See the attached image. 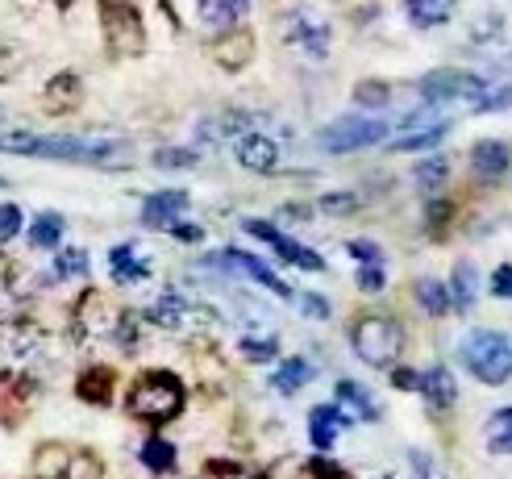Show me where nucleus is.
I'll return each mask as SVG.
<instances>
[{
  "instance_id": "nucleus-22",
  "label": "nucleus",
  "mask_w": 512,
  "mask_h": 479,
  "mask_svg": "<svg viewBox=\"0 0 512 479\" xmlns=\"http://www.w3.org/2000/svg\"><path fill=\"white\" fill-rule=\"evenodd\" d=\"M113 384H117L113 367H88L80 380H75V392H80V400H88V405H109Z\"/></svg>"
},
{
  "instance_id": "nucleus-41",
  "label": "nucleus",
  "mask_w": 512,
  "mask_h": 479,
  "mask_svg": "<svg viewBox=\"0 0 512 479\" xmlns=\"http://www.w3.org/2000/svg\"><path fill=\"white\" fill-rule=\"evenodd\" d=\"M21 225H25V217L17 205H0V238H13Z\"/></svg>"
},
{
  "instance_id": "nucleus-11",
  "label": "nucleus",
  "mask_w": 512,
  "mask_h": 479,
  "mask_svg": "<svg viewBox=\"0 0 512 479\" xmlns=\"http://www.w3.org/2000/svg\"><path fill=\"white\" fill-rule=\"evenodd\" d=\"M75 325H80L84 338H105V334H117L121 313L105 292H88L80 305H75Z\"/></svg>"
},
{
  "instance_id": "nucleus-4",
  "label": "nucleus",
  "mask_w": 512,
  "mask_h": 479,
  "mask_svg": "<svg viewBox=\"0 0 512 479\" xmlns=\"http://www.w3.org/2000/svg\"><path fill=\"white\" fill-rule=\"evenodd\" d=\"M463 363L475 380L483 384H508L512 380V342L496 330H475L467 342H463Z\"/></svg>"
},
{
  "instance_id": "nucleus-17",
  "label": "nucleus",
  "mask_w": 512,
  "mask_h": 479,
  "mask_svg": "<svg viewBox=\"0 0 512 479\" xmlns=\"http://www.w3.org/2000/svg\"><path fill=\"white\" fill-rule=\"evenodd\" d=\"M338 413H342L346 421H375V417H379V405H375V396H371L363 384L342 380V384H338Z\"/></svg>"
},
{
  "instance_id": "nucleus-46",
  "label": "nucleus",
  "mask_w": 512,
  "mask_h": 479,
  "mask_svg": "<svg viewBox=\"0 0 512 479\" xmlns=\"http://www.w3.org/2000/svg\"><path fill=\"white\" fill-rule=\"evenodd\" d=\"M413 463H417V471H421V479H442V471H438V463H433L429 455H421V450H413Z\"/></svg>"
},
{
  "instance_id": "nucleus-35",
  "label": "nucleus",
  "mask_w": 512,
  "mask_h": 479,
  "mask_svg": "<svg viewBox=\"0 0 512 479\" xmlns=\"http://www.w3.org/2000/svg\"><path fill=\"white\" fill-rule=\"evenodd\" d=\"M21 46L17 42H9V38H0V84H9L13 75L21 71Z\"/></svg>"
},
{
  "instance_id": "nucleus-31",
  "label": "nucleus",
  "mask_w": 512,
  "mask_h": 479,
  "mask_svg": "<svg viewBox=\"0 0 512 479\" xmlns=\"http://www.w3.org/2000/svg\"><path fill=\"white\" fill-rule=\"evenodd\" d=\"M475 296H479V271H475V263H458L454 267V296L450 300H458V305H475Z\"/></svg>"
},
{
  "instance_id": "nucleus-30",
  "label": "nucleus",
  "mask_w": 512,
  "mask_h": 479,
  "mask_svg": "<svg viewBox=\"0 0 512 479\" xmlns=\"http://www.w3.org/2000/svg\"><path fill=\"white\" fill-rule=\"evenodd\" d=\"M63 238V213H38L34 225H30V246L46 250V246H55Z\"/></svg>"
},
{
  "instance_id": "nucleus-18",
  "label": "nucleus",
  "mask_w": 512,
  "mask_h": 479,
  "mask_svg": "<svg viewBox=\"0 0 512 479\" xmlns=\"http://www.w3.org/2000/svg\"><path fill=\"white\" fill-rule=\"evenodd\" d=\"M417 388H421V396L429 400V409H450L454 400H458V384H454V375H450V367H429L421 380H417Z\"/></svg>"
},
{
  "instance_id": "nucleus-44",
  "label": "nucleus",
  "mask_w": 512,
  "mask_h": 479,
  "mask_svg": "<svg viewBox=\"0 0 512 479\" xmlns=\"http://www.w3.org/2000/svg\"><path fill=\"white\" fill-rule=\"evenodd\" d=\"M309 471H313L317 479H346V471H338V463H329V459H313Z\"/></svg>"
},
{
  "instance_id": "nucleus-10",
  "label": "nucleus",
  "mask_w": 512,
  "mask_h": 479,
  "mask_svg": "<svg viewBox=\"0 0 512 479\" xmlns=\"http://www.w3.org/2000/svg\"><path fill=\"white\" fill-rule=\"evenodd\" d=\"M246 234L271 242V246H275V255L284 259V263H292V267H304V271H325V259L317 255V250L300 246V242H296V238H288V234H279L271 221H246Z\"/></svg>"
},
{
  "instance_id": "nucleus-36",
  "label": "nucleus",
  "mask_w": 512,
  "mask_h": 479,
  "mask_svg": "<svg viewBox=\"0 0 512 479\" xmlns=\"http://www.w3.org/2000/svg\"><path fill=\"white\" fill-rule=\"evenodd\" d=\"M155 167H163V171H179V167H196V155L192 150H184V146H163L159 155H155Z\"/></svg>"
},
{
  "instance_id": "nucleus-6",
  "label": "nucleus",
  "mask_w": 512,
  "mask_h": 479,
  "mask_svg": "<svg viewBox=\"0 0 512 479\" xmlns=\"http://www.w3.org/2000/svg\"><path fill=\"white\" fill-rule=\"evenodd\" d=\"M388 138V121H375V117H342L334 125H325L317 134V146L329 150V155H346V150H363Z\"/></svg>"
},
{
  "instance_id": "nucleus-33",
  "label": "nucleus",
  "mask_w": 512,
  "mask_h": 479,
  "mask_svg": "<svg viewBox=\"0 0 512 479\" xmlns=\"http://www.w3.org/2000/svg\"><path fill=\"white\" fill-rule=\"evenodd\" d=\"M442 138H446V125H429V130H417V134L396 138L392 146H396V150H429L433 142H442Z\"/></svg>"
},
{
  "instance_id": "nucleus-29",
  "label": "nucleus",
  "mask_w": 512,
  "mask_h": 479,
  "mask_svg": "<svg viewBox=\"0 0 512 479\" xmlns=\"http://www.w3.org/2000/svg\"><path fill=\"white\" fill-rule=\"evenodd\" d=\"M417 305L425 313H433V317L450 313V288L438 284V280H417Z\"/></svg>"
},
{
  "instance_id": "nucleus-34",
  "label": "nucleus",
  "mask_w": 512,
  "mask_h": 479,
  "mask_svg": "<svg viewBox=\"0 0 512 479\" xmlns=\"http://www.w3.org/2000/svg\"><path fill=\"white\" fill-rule=\"evenodd\" d=\"M354 100H358L363 109H367V105H371V109H383L392 96H388V84H379V80H363V84L354 88Z\"/></svg>"
},
{
  "instance_id": "nucleus-14",
  "label": "nucleus",
  "mask_w": 512,
  "mask_h": 479,
  "mask_svg": "<svg viewBox=\"0 0 512 479\" xmlns=\"http://www.w3.org/2000/svg\"><path fill=\"white\" fill-rule=\"evenodd\" d=\"M471 167H475L479 180H500V175H508V167H512V150H508V142H496V138L475 142V150H471Z\"/></svg>"
},
{
  "instance_id": "nucleus-20",
  "label": "nucleus",
  "mask_w": 512,
  "mask_h": 479,
  "mask_svg": "<svg viewBox=\"0 0 512 479\" xmlns=\"http://www.w3.org/2000/svg\"><path fill=\"white\" fill-rule=\"evenodd\" d=\"M238 163L246 171H275L279 167V146L267 134H246L238 142Z\"/></svg>"
},
{
  "instance_id": "nucleus-25",
  "label": "nucleus",
  "mask_w": 512,
  "mask_h": 479,
  "mask_svg": "<svg viewBox=\"0 0 512 479\" xmlns=\"http://www.w3.org/2000/svg\"><path fill=\"white\" fill-rule=\"evenodd\" d=\"M309 380H313V363H309V359H284V367L271 375V388L284 392V396H292V392H300Z\"/></svg>"
},
{
  "instance_id": "nucleus-21",
  "label": "nucleus",
  "mask_w": 512,
  "mask_h": 479,
  "mask_svg": "<svg viewBox=\"0 0 512 479\" xmlns=\"http://www.w3.org/2000/svg\"><path fill=\"white\" fill-rule=\"evenodd\" d=\"M342 430H346V417L338 413V405H317L309 413V438H313L317 450H329L342 438Z\"/></svg>"
},
{
  "instance_id": "nucleus-39",
  "label": "nucleus",
  "mask_w": 512,
  "mask_h": 479,
  "mask_svg": "<svg viewBox=\"0 0 512 479\" xmlns=\"http://www.w3.org/2000/svg\"><path fill=\"white\" fill-rule=\"evenodd\" d=\"M346 250H350V255H354L358 263H363V267H383V250H379L375 242H363V238H354V242H350Z\"/></svg>"
},
{
  "instance_id": "nucleus-1",
  "label": "nucleus",
  "mask_w": 512,
  "mask_h": 479,
  "mask_svg": "<svg viewBox=\"0 0 512 479\" xmlns=\"http://www.w3.org/2000/svg\"><path fill=\"white\" fill-rule=\"evenodd\" d=\"M0 150L5 155H30V159H59V163H125L130 146L109 142V138H42V134H0Z\"/></svg>"
},
{
  "instance_id": "nucleus-12",
  "label": "nucleus",
  "mask_w": 512,
  "mask_h": 479,
  "mask_svg": "<svg viewBox=\"0 0 512 479\" xmlns=\"http://www.w3.org/2000/svg\"><path fill=\"white\" fill-rule=\"evenodd\" d=\"M84 105V80L75 71H59L55 80L46 84V92H42V109L50 113V117H63V113H75Z\"/></svg>"
},
{
  "instance_id": "nucleus-49",
  "label": "nucleus",
  "mask_w": 512,
  "mask_h": 479,
  "mask_svg": "<svg viewBox=\"0 0 512 479\" xmlns=\"http://www.w3.org/2000/svg\"><path fill=\"white\" fill-rule=\"evenodd\" d=\"M392 384H396V388H417V375L400 367V371H392Z\"/></svg>"
},
{
  "instance_id": "nucleus-23",
  "label": "nucleus",
  "mask_w": 512,
  "mask_h": 479,
  "mask_svg": "<svg viewBox=\"0 0 512 479\" xmlns=\"http://www.w3.org/2000/svg\"><path fill=\"white\" fill-rule=\"evenodd\" d=\"M408 17H413V25H421V30H433V25H446L458 9V0H404Z\"/></svg>"
},
{
  "instance_id": "nucleus-3",
  "label": "nucleus",
  "mask_w": 512,
  "mask_h": 479,
  "mask_svg": "<svg viewBox=\"0 0 512 479\" xmlns=\"http://www.w3.org/2000/svg\"><path fill=\"white\" fill-rule=\"evenodd\" d=\"M350 346L354 355L363 359L367 367H392L400 359V346H404V330L383 317V313H371V317H358L354 330H350Z\"/></svg>"
},
{
  "instance_id": "nucleus-47",
  "label": "nucleus",
  "mask_w": 512,
  "mask_h": 479,
  "mask_svg": "<svg viewBox=\"0 0 512 479\" xmlns=\"http://www.w3.org/2000/svg\"><path fill=\"white\" fill-rule=\"evenodd\" d=\"M321 209L325 213H346V209H354V196H325Z\"/></svg>"
},
{
  "instance_id": "nucleus-43",
  "label": "nucleus",
  "mask_w": 512,
  "mask_h": 479,
  "mask_svg": "<svg viewBox=\"0 0 512 479\" xmlns=\"http://www.w3.org/2000/svg\"><path fill=\"white\" fill-rule=\"evenodd\" d=\"M492 292L504 296V300H512V263L496 267V275H492Z\"/></svg>"
},
{
  "instance_id": "nucleus-48",
  "label": "nucleus",
  "mask_w": 512,
  "mask_h": 479,
  "mask_svg": "<svg viewBox=\"0 0 512 479\" xmlns=\"http://www.w3.org/2000/svg\"><path fill=\"white\" fill-rule=\"evenodd\" d=\"M171 234H175V238H184V242H200L204 230H200V225H179V221H175V225H171Z\"/></svg>"
},
{
  "instance_id": "nucleus-50",
  "label": "nucleus",
  "mask_w": 512,
  "mask_h": 479,
  "mask_svg": "<svg viewBox=\"0 0 512 479\" xmlns=\"http://www.w3.org/2000/svg\"><path fill=\"white\" fill-rule=\"evenodd\" d=\"M304 300V309H309L313 317H325L329 313V305H325V300H317V296H300Z\"/></svg>"
},
{
  "instance_id": "nucleus-13",
  "label": "nucleus",
  "mask_w": 512,
  "mask_h": 479,
  "mask_svg": "<svg viewBox=\"0 0 512 479\" xmlns=\"http://www.w3.org/2000/svg\"><path fill=\"white\" fill-rule=\"evenodd\" d=\"M184 209H188V192H179V188L155 192V196H146V205H142V225H150V230H171Z\"/></svg>"
},
{
  "instance_id": "nucleus-32",
  "label": "nucleus",
  "mask_w": 512,
  "mask_h": 479,
  "mask_svg": "<svg viewBox=\"0 0 512 479\" xmlns=\"http://www.w3.org/2000/svg\"><path fill=\"white\" fill-rule=\"evenodd\" d=\"M471 109H479V113L512 109V80H504V84H483V92H479V100H475Z\"/></svg>"
},
{
  "instance_id": "nucleus-8",
  "label": "nucleus",
  "mask_w": 512,
  "mask_h": 479,
  "mask_svg": "<svg viewBox=\"0 0 512 479\" xmlns=\"http://www.w3.org/2000/svg\"><path fill=\"white\" fill-rule=\"evenodd\" d=\"M100 21H105V42H109L113 55L134 59L146 50V30H142V17L134 9H100Z\"/></svg>"
},
{
  "instance_id": "nucleus-19",
  "label": "nucleus",
  "mask_w": 512,
  "mask_h": 479,
  "mask_svg": "<svg viewBox=\"0 0 512 479\" xmlns=\"http://www.w3.org/2000/svg\"><path fill=\"white\" fill-rule=\"evenodd\" d=\"M213 55H217V63H221L225 71L246 67V63L254 59V34H250V30H229V34H221L217 46H213Z\"/></svg>"
},
{
  "instance_id": "nucleus-37",
  "label": "nucleus",
  "mask_w": 512,
  "mask_h": 479,
  "mask_svg": "<svg viewBox=\"0 0 512 479\" xmlns=\"http://www.w3.org/2000/svg\"><path fill=\"white\" fill-rule=\"evenodd\" d=\"M446 180V159L442 155H433V159H425L421 167H417V184L421 188H438Z\"/></svg>"
},
{
  "instance_id": "nucleus-45",
  "label": "nucleus",
  "mask_w": 512,
  "mask_h": 479,
  "mask_svg": "<svg viewBox=\"0 0 512 479\" xmlns=\"http://www.w3.org/2000/svg\"><path fill=\"white\" fill-rule=\"evenodd\" d=\"M13 280H17L13 259H9V255H0V296H9V292H13Z\"/></svg>"
},
{
  "instance_id": "nucleus-53",
  "label": "nucleus",
  "mask_w": 512,
  "mask_h": 479,
  "mask_svg": "<svg viewBox=\"0 0 512 479\" xmlns=\"http://www.w3.org/2000/svg\"><path fill=\"white\" fill-rule=\"evenodd\" d=\"M0 188H5V180H0Z\"/></svg>"
},
{
  "instance_id": "nucleus-24",
  "label": "nucleus",
  "mask_w": 512,
  "mask_h": 479,
  "mask_svg": "<svg viewBox=\"0 0 512 479\" xmlns=\"http://www.w3.org/2000/svg\"><path fill=\"white\" fill-rule=\"evenodd\" d=\"M109 267H113V280L117 284H138L150 275V263L138 259V250L134 246H117L113 255H109Z\"/></svg>"
},
{
  "instance_id": "nucleus-51",
  "label": "nucleus",
  "mask_w": 512,
  "mask_h": 479,
  "mask_svg": "<svg viewBox=\"0 0 512 479\" xmlns=\"http://www.w3.org/2000/svg\"><path fill=\"white\" fill-rule=\"evenodd\" d=\"M138 0H100V9H134Z\"/></svg>"
},
{
  "instance_id": "nucleus-52",
  "label": "nucleus",
  "mask_w": 512,
  "mask_h": 479,
  "mask_svg": "<svg viewBox=\"0 0 512 479\" xmlns=\"http://www.w3.org/2000/svg\"><path fill=\"white\" fill-rule=\"evenodd\" d=\"M5 117H9V113H5V105H0V125H5Z\"/></svg>"
},
{
  "instance_id": "nucleus-40",
  "label": "nucleus",
  "mask_w": 512,
  "mask_h": 479,
  "mask_svg": "<svg viewBox=\"0 0 512 479\" xmlns=\"http://www.w3.org/2000/svg\"><path fill=\"white\" fill-rule=\"evenodd\" d=\"M242 355H246L250 363L275 359V338H246V342H242Z\"/></svg>"
},
{
  "instance_id": "nucleus-26",
  "label": "nucleus",
  "mask_w": 512,
  "mask_h": 479,
  "mask_svg": "<svg viewBox=\"0 0 512 479\" xmlns=\"http://www.w3.org/2000/svg\"><path fill=\"white\" fill-rule=\"evenodd\" d=\"M155 325H163V330H179V325L188 321V305H184V296H175V292H167V296H159L155 305H150V313H146Z\"/></svg>"
},
{
  "instance_id": "nucleus-9",
  "label": "nucleus",
  "mask_w": 512,
  "mask_h": 479,
  "mask_svg": "<svg viewBox=\"0 0 512 479\" xmlns=\"http://www.w3.org/2000/svg\"><path fill=\"white\" fill-rule=\"evenodd\" d=\"M284 38H288L296 50H304V55H309L313 63H321L325 50H329V25H325L313 9H296V13L284 17Z\"/></svg>"
},
{
  "instance_id": "nucleus-7",
  "label": "nucleus",
  "mask_w": 512,
  "mask_h": 479,
  "mask_svg": "<svg viewBox=\"0 0 512 479\" xmlns=\"http://www.w3.org/2000/svg\"><path fill=\"white\" fill-rule=\"evenodd\" d=\"M417 88H421V96L429 100V105H446V100H471L475 105L479 92H483V80L471 75V71L442 67V71H429Z\"/></svg>"
},
{
  "instance_id": "nucleus-2",
  "label": "nucleus",
  "mask_w": 512,
  "mask_h": 479,
  "mask_svg": "<svg viewBox=\"0 0 512 479\" xmlns=\"http://www.w3.org/2000/svg\"><path fill=\"white\" fill-rule=\"evenodd\" d=\"M125 409H130V417H138V421L163 425V421L184 413V384H179V375H171V371H146L130 388Z\"/></svg>"
},
{
  "instance_id": "nucleus-28",
  "label": "nucleus",
  "mask_w": 512,
  "mask_h": 479,
  "mask_svg": "<svg viewBox=\"0 0 512 479\" xmlns=\"http://www.w3.org/2000/svg\"><path fill=\"white\" fill-rule=\"evenodd\" d=\"M142 467L155 471V475L171 471V467H175V446H171L167 438H146V442H142Z\"/></svg>"
},
{
  "instance_id": "nucleus-27",
  "label": "nucleus",
  "mask_w": 512,
  "mask_h": 479,
  "mask_svg": "<svg viewBox=\"0 0 512 479\" xmlns=\"http://www.w3.org/2000/svg\"><path fill=\"white\" fill-rule=\"evenodd\" d=\"M488 450L492 455H512V409H496L488 417Z\"/></svg>"
},
{
  "instance_id": "nucleus-38",
  "label": "nucleus",
  "mask_w": 512,
  "mask_h": 479,
  "mask_svg": "<svg viewBox=\"0 0 512 479\" xmlns=\"http://www.w3.org/2000/svg\"><path fill=\"white\" fill-rule=\"evenodd\" d=\"M88 271V255L84 250H63L55 259V275H84Z\"/></svg>"
},
{
  "instance_id": "nucleus-16",
  "label": "nucleus",
  "mask_w": 512,
  "mask_h": 479,
  "mask_svg": "<svg viewBox=\"0 0 512 479\" xmlns=\"http://www.w3.org/2000/svg\"><path fill=\"white\" fill-rule=\"evenodd\" d=\"M196 13H200L204 25H213V30L229 34L250 13V0H196Z\"/></svg>"
},
{
  "instance_id": "nucleus-15",
  "label": "nucleus",
  "mask_w": 512,
  "mask_h": 479,
  "mask_svg": "<svg viewBox=\"0 0 512 479\" xmlns=\"http://www.w3.org/2000/svg\"><path fill=\"white\" fill-rule=\"evenodd\" d=\"M221 259H225V267H238V271H246L250 280H259V284H263L267 292H275V296H284V300H292V296H296V292H292L284 280H279V275H275V271H271L263 259L246 255V250H225Z\"/></svg>"
},
{
  "instance_id": "nucleus-42",
  "label": "nucleus",
  "mask_w": 512,
  "mask_h": 479,
  "mask_svg": "<svg viewBox=\"0 0 512 479\" xmlns=\"http://www.w3.org/2000/svg\"><path fill=\"white\" fill-rule=\"evenodd\" d=\"M358 288L363 292H383V267H358Z\"/></svg>"
},
{
  "instance_id": "nucleus-5",
  "label": "nucleus",
  "mask_w": 512,
  "mask_h": 479,
  "mask_svg": "<svg viewBox=\"0 0 512 479\" xmlns=\"http://www.w3.org/2000/svg\"><path fill=\"white\" fill-rule=\"evenodd\" d=\"M34 479H100V463L67 442H42L34 450Z\"/></svg>"
}]
</instances>
